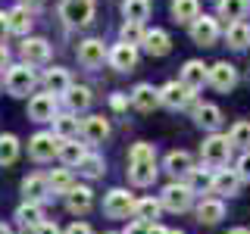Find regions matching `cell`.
<instances>
[{"label":"cell","mask_w":250,"mask_h":234,"mask_svg":"<svg viewBox=\"0 0 250 234\" xmlns=\"http://www.w3.org/2000/svg\"><path fill=\"white\" fill-rule=\"evenodd\" d=\"M231 147L234 144L229 140V135H209L207 140H203V147H200V156H203V162H207V166L219 169V166H225V162H229Z\"/></svg>","instance_id":"1"},{"label":"cell","mask_w":250,"mask_h":234,"mask_svg":"<svg viewBox=\"0 0 250 234\" xmlns=\"http://www.w3.org/2000/svg\"><path fill=\"white\" fill-rule=\"evenodd\" d=\"M3 81H6V91H10L13 97H28L38 78H35V69L22 62V66H10V69H6Z\"/></svg>","instance_id":"2"},{"label":"cell","mask_w":250,"mask_h":234,"mask_svg":"<svg viewBox=\"0 0 250 234\" xmlns=\"http://www.w3.org/2000/svg\"><path fill=\"white\" fill-rule=\"evenodd\" d=\"M60 16L66 19V25H88L94 19V0H62L60 3Z\"/></svg>","instance_id":"3"},{"label":"cell","mask_w":250,"mask_h":234,"mask_svg":"<svg viewBox=\"0 0 250 234\" xmlns=\"http://www.w3.org/2000/svg\"><path fill=\"white\" fill-rule=\"evenodd\" d=\"M191 200H194V191L188 184H166L163 187V194H160V203H163V209H169V213H185L188 206H191Z\"/></svg>","instance_id":"4"},{"label":"cell","mask_w":250,"mask_h":234,"mask_svg":"<svg viewBox=\"0 0 250 234\" xmlns=\"http://www.w3.org/2000/svg\"><path fill=\"white\" fill-rule=\"evenodd\" d=\"M135 197H131L128 191H122V187H116V191H109L106 194V200H104V213L109 218H128V215H135Z\"/></svg>","instance_id":"5"},{"label":"cell","mask_w":250,"mask_h":234,"mask_svg":"<svg viewBox=\"0 0 250 234\" xmlns=\"http://www.w3.org/2000/svg\"><path fill=\"white\" fill-rule=\"evenodd\" d=\"M28 153H31V159H35V162L53 159V156L60 153V137L53 135V131H38V135L28 140Z\"/></svg>","instance_id":"6"},{"label":"cell","mask_w":250,"mask_h":234,"mask_svg":"<svg viewBox=\"0 0 250 234\" xmlns=\"http://www.w3.org/2000/svg\"><path fill=\"white\" fill-rule=\"evenodd\" d=\"M104 59H109V50L104 47V41H100V38H88V41L78 44V62H82L84 69L104 66Z\"/></svg>","instance_id":"7"},{"label":"cell","mask_w":250,"mask_h":234,"mask_svg":"<svg viewBox=\"0 0 250 234\" xmlns=\"http://www.w3.org/2000/svg\"><path fill=\"white\" fill-rule=\"evenodd\" d=\"M57 97L53 94H35V97L28 100V119L35 122H53L57 119Z\"/></svg>","instance_id":"8"},{"label":"cell","mask_w":250,"mask_h":234,"mask_svg":"<svg viewBox=\"0 0 250 234\" xmlns=\"http://www.w3.org/2000/svg\"><path fill=\"white\" fill-rule=\"evenodd\" d=\"M22 59H25V66H44L47 59H50V44L44 41V38H25L19 47Z\"/></svg>","instance_id":"9"},{"label":"cell","mask_w":250,"mask_h":234,"mask_svg":"<svg viewBox=\"0 0 250 234\" xmlns=\"http://www.w3.org/2000/svg\"><path fill=\"white\" fill-rule=\"evenodd\" d=\"M219 38V22L213 16H200L197 22H191V41L200 47H213Z\"/></svg>","instance_id":"10"},{"label":"cell","mask_w":250,"mask_h":234,"mask_svg":"<svg viewBox=\"0 0 250 234\" xmlns=\"http://www.w3.org/2000/svg\"><path fill=\"white\" fill-rule=\"evenodd\" d=\"M191 97H194V91L185 88L182 81H169L166 88H160V100H163V106H169V109L188 106V103H191Z\"/></svg>","instance_id":"11"},{"label":"cell","mask_w":250,"mask_h":234,"mask_svg":"<svg viewBox=\"0 0 250 234\" xmlns=\"http://www.w3.org/2000/svg\"><path fill=\"white\" fill-rule=\"evenodd\" d=\"M135 62H138V50H135V44H125L119 41L109 50V66L116 69V72H131L135 69Z\"/></svg>","instance_id":"12"},{"label":"cell","mask_w":250,"mask_h":234,"mask_svg":"<svg viewBox=\"0 0 250 234\" xmlns=\"http://www.w3.org/2000/svg\"><path fill=\"white\" fill-rule=\"evenodd\" d=\"M207 81H209V69L203 66L200 59H188L185 66H182V84H185V88L200 91Z\"/></svg>","instance_id":"13"},{"label":"cell","mask_w":250,"mask_h":234,"mask_svg":"<svg viewBox=\"0 0 250 234\" xmlns=\"http://www.w3.org/2000/svg\"><path fill=\"white\" fill-rule=\"evenodd\" d=\"M82 137L88 140V144H104L109 137V122L104 116H88V119H82Z\"/></svg>","instance_id":"14"},{"label":"cell","mask_w":250,"mask_h":234,"mask_svg":"<svg viewBox=\"0 0 250 234\" xmlns=\"http://www.w3.org/2000/svg\"><path fill=\"white\" fill-rule=\"evenodd\" d=\"M209 84H213L216 91H231L234 84H238V72H234L231 62H216V66L209 69Z\"/></svg>","instance_id":"15"},{"label":"cell","mask_w":250,"mask_h":234,"mask_svg":"<svg viewBox=\"0 0 250 234\" xmlns=\"http://www.w3.org/2000/svg\"><path fill=\"white\" fill-rule=\"evenodd\" d=\"M163 100H160V91L153 88V84H138L135 91H131V106L141 109V113H150V109H156Z\"/></svg>","instance_id":"16"},{"label":"cell","mask_w":250,"mask_h":234,"mask_svg":"<svg viewBox=\"0 0 250 234\" xmlns=\"http://www.w3.org/2000/svg\"><path fill=\"white\" fill-rule=\"evenodd\" d=\"M241 187V175L234 169H216L213 172V191L216 194H225V197H234Z\"/></svg>","instance_id":"17"},{"label":"cell","mask_w":250,"mask_h":234,"mask_svg":"<svg viewBox=\"0 0 250 234\" xmlns=\"http://www.w3.org/2000/svg\"><path fill=\"white\" fill-rule=\"evenodd\" d=\"M91 206H94V194H91V187H72V191L66 194V209H69L72 215H84Z\"/></svg>","instance_id":"18"},{"label":"cell","mask_w":250,"mask_h":234,"mask_svg":"<svg viewBox=\"0 0 250 234\" xmlns=\"http://www.w3.org/2000/svg\"><path fill=\"white\" fill-rule=\"evenodd\" d=\"M44 84H47V94H53V97H66V91L72 88V78H69L66 69L53 66V69H47Z\"/></svg>","instance_id":"19"},{"label":"cell","mask_w":250,"mask_h":234,"mask_svg":"<svg viewBox=\"0 0 250 234\" xmlns=\"http://www.w3.org/2000/svg\"><path fill=\"white\" fill-rule=\"evenodd\" d=\"M166 172L169 175H175V178H188L194 172V159H191V153H185V150H172L166 156Z\"/></svg>","instance_id":"20"},{"label":"cell","mask_w":250,"mask_h":234,"mask_svg":"<svg viewBox=\"0 0 250 234\" xmlns=\"http://www.w3.org/2000/svg\"><path fill=\"white\" fill-rule=\"evenodd\" d=\"M141 47H144L150 57H166V53L172 50V41H169V35L163 28H153V31L144 35V44H141Z\"/></svg>","instance_id":"21"},{"label":"cell","mask_w":250,"mask_h":234,"mask_svg":"<svg viewBox=\"0 0 250 234\" xmlns=\"http://www.w3.org/2000/svg\"><path fill=\"white\" fill-rule=\"evenodd\" d=\"M53 135H57L60 140H75L78 135H82V125H78L75 113H62L53 119Z\"/></svg>","instance_id":"22"},{"label":"cell","mask_w":250,"mask_h":234,"mask_svg":"<svg viewBox=\"0 0 250 234\" xmlns=\"http://www.w3.org/2000/svg\"><path fill=\"white\" fill-rule=\"evenodd\" d=\"M47 194H50V187H47V178H41V175H28L22 181V197H25V203H41Z\"/></svg>","instance_id":"23"},{"label":"cell","mask_w":250,"mask_h":234,"mask_svg":"<svg viewBox=\"0 0 250 234\" xmlns=\"http://www.w3.org/2000/svg\"><path fill=\"white\" fill-rule=\"evenodd\" d=\"M16 218H19V225H25V228H41L44 225V209L41 203H22L19 209H16Z\"/></svg>","instance_id":"24"},{"label":"cell","mask_w":250,"mask_h":234,"mask_svg":"<svg viewBox=\"0 0 250 234\" xmlns=\"http://www.w3.org/2000/svg\"><path fill=\"white\" fill-rule=\"evenodd\" d=\"M66 106H69V113H84V109L91 106V91L84 88V84H72V88L66 91Z\"/></svg>","instance_id":"25"},{"label":"cell","mask_w":250,"mask_h":234,"mask_svg":"<svg viewBox=\"0 0 250 234\" xmlns=\"http://www.w3.org/2000/svg\"><path fill=\"white\" fill-rule=\"evenodd\" d=\"M194 119H197L200 128H209V131H216L219 125H222V109L213 106V103H200L197 109H194Z\"/></svg>","instance_id":"26"},{"label":"cell","mask_w":250,"mask_h":234,"mask_svg":"<svg viewBox=\"0 0 250 234\" xmlns=\"http://www.w3.org/2000/svg\"><path fill=\"white\" fill-rule=\"evenodd\" d=\"M128 178H131V184H138V187L153 184L156 162H128Z\"/></svg>","instance_id":"27"},{"label":"cell","mask_w":250,"mask_h":234,"mask_svg":"<svg viewBox=\"0 0 250 234\" xmlns=\"http://www.w3.org/2000/svg\"><path fill=\"white\" fill-rule=\"evenodd\" d=\"M175 22H197L200 19V0H172Z\"/></svg>","instance_id":"28"},{"label":"cell","mask_w":250,"mask_h":234,"mask_svg":"<svg viewBox=\"0 0 250 234\" xmlns=\"http://www.w3.org/2000/svg\"><path fill=\"white\" fill-rule=\"evenodd\" d=\"M219 218H225V203L222 200H203L200 206H197V222L216 225Z\"/></svg>","instance_id":"29"},{"label":"cell","mask_w":250,"mask_h":234,"mask_svg":"<svg viewBox=\"0 0 250 234\" xmlns=\"http://www.w3.org/2000/svg\"><path fill=\"white\" fill-rule=\"evenodd\" d=\"M6 19H10V31L13 35H28V28H31V13H28V6H13L10 13H6Z\"/></svg>","instance_id":"30"},{"label":"cell","mask_w":250,"mask_h":234,"mask_svg":"<svg viewBox=\"0 0 250 234\" xmlns=\"http://www.w3.org/2000/svg\"><path fill=\"white\" fill-rule=\"evenodd\" d=\"M225 41H229V47H234V50H244L250 44V25H244V22H229Z\"/></svg>","instance_id":"31"},{"label":"cell","mask_w":250,"mask_h":234,"mask_svg":"<svg viewBox=\"0 0 250 234\" xmlns=\"http://www.w3.org/2000/svg\"><path fill=\"white\" fill-rule=\"evenodd\" d=\"M84 147L78 144V140H60V162H66V166H78V162L84 159Z\"/></svg>","instance_id":"32"},{"label":"cell","mask_w":250,"mask_h":234,"mask_svg":"<svg viewBox=\"0 0 250 234\" xmlns=\"http://www.w3.org/2000/svg\"><path fill=\"white\" fill-rule=\"evenodd\" d=\"M122 16H125V22H141V25H144V19L150 16V3H147V0H125Z\"/></svg>","instance_id":"33"},{"label":"cell","mask_w":250,"mask_h":234,"mask_svg":"<svg viewBox=\"0 0 250 234\" xmlns=\"http://www.w3.org/2000/svg\"><path fill=\"white\" fill-rule=\"evenodd\" d=\"M160 209H163L160 200L144 197V200L135 203V218H138V222H156V218H160Z\"/></svg>","instance_id":"34"},{"label":"cell","mask_w":250,"mask_h":234,"mask_svg":"<svg viewBox=\"0 0 250 234\" xmlns=\"http://www.w3.org/2000/svg\"><path fill=\"white\" fill-rule=\"evenodd\" d=\"M47 187H50V194H62V197H66L75 184H72V175H69L66 169H53L50 175H47Z\"/></svg>","instance_id":"35"},{"label":"cell","mask_w":250,"mask_h":234,"mask_svg":"<svg viewBox=\"0 0 250 234\" xmlns=\"http://www.w3.org/2000/svg\"><path fill=\"white\" fill-rule=\"evenodd\" d=\"M250 0H219V16L222 19H231V22H241L247 13Z\"/></svg>","instance_id":"36"},{"label":"cell","mask_w":250,"mask_h":234,"mask_svg":"<svg viewBox=\"0 0 250 234\" xmlns=\"http://www.w3.org/2000/svg\"><path fill=\"white\" fill-rule=\"evenodd\" d=\"M104 156L100 153H84V159L78 162V175H84V178H100L104 175Z\"/></svg>","instance_id":"37"},{"label":"cell","mask_w":250,"mask_h":234,"mask_svg":"<svg viewBox=\"0 0 250 234\" xmlns=\"http://www.w3.org/2000/svg\"><path fill=\"white\" fill-rule=\"evenodd\" d=\"M19 156V137L16 135H0V166H10Z\"/></svg>","instance_id":"38"},{"label":"cell","mask_w":250,"mask_h":234,"mask_svg":"<svg viewBox=\"0 0 250 234\" xmlns=\"http://www.w3.org/2000/svg\"><path fill=\"white\" fill-rule=\"evenodd\" d=\"M128 162H156V147L141 140V144H135L128 150Z\"/></svg>","instance_id":"39"},{"label":"cell","mask_w":250,"mask_h":234,"mask_svg":"<svg viewBox=\"0 0 250 234\" xmlns=\"http://www.w3.org/2000/svg\"><path fill=\"white\" fill-rule=\"evenodd\" d=\"M144 35H147V31H144V25H141V22H125V25H122V41L125 44H144Z\"/></svg>","instance_id":"40"},{"label":"cell","mask_w":250,"mask_h":234,"mask_svg":"<svg viewBox=\"0 0 250 234\" xmlns=\"http://www.w3.org/2000/svg\"><path fill=\"white\" fill-rule=\"evenodd\" d=\"M229 140L234 147H250V122H238L229 131Z\"/></svg>","instance_id":"41"},{"label":"cell","mask_w":250,"mask_h":234,"mask_svg":"<svg viewBox=\"0 0 250 234\" xmlns=\"http://www.w3.org/2000/svg\"><path fill=\"white\" fill-rule=\"evenodd\" d=\"M185 184L191 187V191H207V187H213V175H209V172H197V169H194L191 175H188Z\"/></svg>","instance_id":"42"},{"label":"cell","mask_w":250,"mask_h":234,"mask_svg":"<svg viewBox=\"0 0 250 234\" xmlns=\"http://www.w3.org/2000/svg\"><path fill=\"white\" fill-rule=\"evenodd\" d=\"M234 172L241 175V181H250V153H244L238 159V169H234Z\"/></svg>","instance_id":"43"},{"label":"cell","mask_w":250,"mask_h":234,"mask_svg":"<svg viewBox=\"0 0 250 234\" xmlns=\"http://www.w3.org/2000/svg\"><path fill=\"white\" fill-rule=\"evenodd\" d=\"M150 228H153V222H131L122 234H150Z\"/></svg>","instance_id":"44"},{"label":"cell","mask_w":250,"mask_h":234,"mask_svg":"<svg viewBox=\"0 0 250 234\" xmlns=\"http://www.w3.org/2000/svg\"><path fill=\"white\" fill-rule=\"evenodd\" d=\"M62 234H94V231H91V225H88V222H72Z\"/></svg>","instance_id":"45"},{"label":"cell","mask_w":250,"mask_h":234,"mask_svg":"<svg viewBox=\"0 0 250 234\" xmlns=\"http://www.w3.org/2000/svg\"><path fill=\"white\" fill-rule=\"evenodd\" d=\"M109 106H113L116 113H122V109L128 106V97H125V94H113V97H109Z\"/></svg>","instance_id":"46"},{"label":"cell","mask_w":250,"mask_h":234,"mask_svg":"<svg viewBox=\"0 0 250 234\" xmlns=\"http://www.w3.org/2000/svg\"><path fill=\"white\" fill-rule=\"evenodd\" d=\"M6 35H10V19H6V13H0V44H3Z\"/></svg>","instance_id":"47"},{"label":"cell","mask_w":250,"mask_h":234,"mask_svg":"<svg viewBox=\"0 0 250 234\" xmlns=\"http://www.w3.org/2000/svg\"><path fill=\"white\" fill-rule=\"evenodd\" d=\"M35 234H62V231H60V228H57L53 222H44V225H41V228H38Z\"/></svg>","instance_id":"48"},{"label":"cell","mask_w":250,"mask_h":234,"mask_svg":"<svg viewBox=\"0 0 250 234\" xmlns=\"http://www.w3.org/2000/svg\"><path fill=\"white\" fill-rule=\"evenodd\" d=\"M3 69H10V50L0 44V72H3Z\"/></svg>","instance_id":"49"},{"label":"cell","mask_w":250,"mask_h":234,"mask_svg":"<svg viewBox=\"0 0 250 234\" xmlns=\"http://www.w3.org/2000/svg\"><path fill=\"white\" fill-rule=\"evenodd\" d=\"M44 3V0H22V6H28V10H31V6H41Z\"/></svg>","instance_id":"50"},{"label":"cell","mask_w":250,"mask_h":234,"mask_svg":"<svg viewBox=\"0 0 250 234\" xmlns=\"http://www.w3.org/2000/svg\"><path fill=\"white\" fill-rule=\"evenodd\" d=\"M229 234H250V228H231Z\"/></svg>","instance_id":"51"},{"label":"cell","mask_w":250,"mask_h":234,"mask_svg":"<svg viewBox=\"0 0 250 234\" xmlns=\"http://www.w3.org/2000/svg\"><path fill=\"white\" fill-rule=\"evenodd\" d=\"M0 234H13V231H10V225H3V222H0Z\"/></svg>","instance_id":"52"},{"label":"cell","mask_w":250,"mask_h":234,"mask_svg":"<svg viewBox=\"0 0 250 234\" xmlns=\"http://www.w3.org/2000/svg\"><path fill=\"white\" fill-rule=\"evenodd\" d=\"M166 234H182V231H178V228H172V231H166Z\"/></svg>","instance_id":"53"}]
</instances>
